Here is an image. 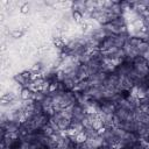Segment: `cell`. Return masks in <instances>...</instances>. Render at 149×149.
Instances as JSON below:
<instances>
[{
    "mask_svg": "<svg viewBox=\"0 0 149 149\" xmlns=\"http://www.w3.org/2000/svg\"><path fill=\"white\" fill-rule=\"evenodd\" d=\"M33 94L34 91L30 90L29 87H22L20 90V98L22 100H33Z\"/></svg>",
    "mask_w": 149,
    "mask_h": 149,
    "instance_id": "6da1fadb",
    "label": "cell"
},
{
    "mask_svg": "<svg viewBox=\"0 0 149 149\" xmlns=\"http://www.w3.org/2000/svg\"><path fill=\"white\" fill-rule=\"evenodd\" d=\"M71 19H73V21L77 22V23H83L84 22V14L79 10L73 9L71 12Z\"/></svg>",
    "mask_w": 149,
    "mask_h": 149,
    "instance_id": "7a4b0ae2",
    "label": "cell"
},
{
    "mask_svg": "<svg viewBox=\"0 0 149 149\" xmlns=\"http://www.w3.org/2000/svg\"><path fill=\"white\" fill-rule=\"evenodd\" d=\"M10 35L14 37V38H19V37H21L22 35H23V30L21 29V28H17V29H14L12 33H10Z\"/></svg>",
    "mask_w": 149,
    "mask_h": 149,
    "instance_id": "3957f363",
    "label": "cell"
},
{
    "mask_svg": "<svg viewBox=\"0 0 149 149\" xmlns=\"http://www.w3.org/2000/svg\"><path fill=\"white\" fill-rule=\"evenodd\" d=\"M20 12H21L22 14L28 13V12H29V5H28V3H23V5L21 6V8H20Z\"/></svg>",
    "mask_w": 149,
    "mask_h": 149,
    "instance_id": "277c9868",
    "label": "cell"
}]
</instances>
